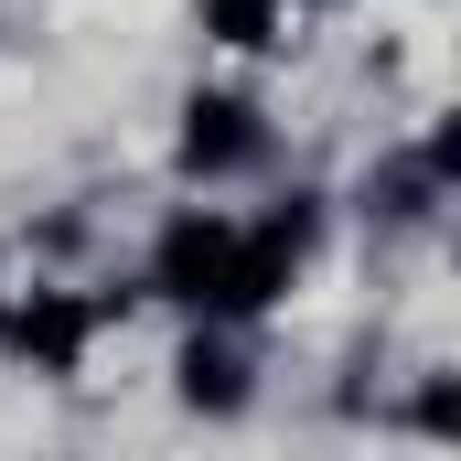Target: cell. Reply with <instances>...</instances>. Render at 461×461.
Masks as SVG:
<instances>
[{"instance_id": "obj_7", "label": "cell", "mask_w": 461, "mask_h": 461, "mask_svg": "<svg viewBox=\"0 0 461 461\" xmlns=\"http://www.w3.org/2000/svg\"><path fill=\"white\" fill-rule=\"evenodd\" d=\"M429 172H440V183H461V108L429 129Z\"/></svg>"}, {"instance_id": "obj_6", "label": "cell", "mask_w": 461, "mask_h": 461, "mask_svg": "<svg viewBox=\"0 0 461 461\" xmlns=\"http://www.w3.org/2000/svg\"><path fill=\"white\" fill-rule=\"evenodd\" d=\"M429 440H461V386H419V408H408Z\"/></svg>"}, {"instance_id": "obj_5", "label": "cell", "mask_w": 461, "mask_h": 461, "mask_svg": "<svg viewBox=\"0 0 461 461\" xmlns=\"http://www.w3.org/2000/svg\"><path fill=\"white\" fill-rule=\"evenodd\" d=\"M204 32L236 43V54H258V43H279V0H204Z\"/></svg>"}, {"instance_id": "obj_2", "label": "cell", "mask_w": 461, "mask_h": 461, "mask_svg": "<svg viewBox=\"0 0 461 461\" xmlns=\"http://www.w3.org/2000/svg\"><path fill=\"white\" fill-rule=\"evenodd\" d=\"M258 150H268V129H258L247 97H194V108H183V161H194V172H247Z\"/></svg>"}, {"instance_id": "obj_4", "label": "cell", "mask_w": 461, "mask_h": 461, "mask_svg": "<svg viewBox=\"0 0 461 461\" xmlns=\"http://www.w3.org/2000/svg\"><path fill=\"white\" fill-rule=\"evenodd\" d=\"M172 375H183V408H236V397H247V365H236L226 344H183Z\"/></svg>"}, {"instance_id": "obj_3", "label": "cell", "mask_w": 461, "mask_h": 461, "mask_svg": "<svg viewBox=\"0 0 461 461\" xmlns=\"http://www.w3.org/2000/svg\"><path fill=\"white\" fill-rule=\"evenodd\" d=\"M86 301H65V290H32V312H11V354L22 365H43V375H76V354H86Z\"/></svg>"}, {"instance_id": "obj_1", "label": "cell", "mask_w": 461, "mask_h": 461, "mask_svg": "<svg viewBox=\"0 0 461 461\" xmlns=\"http://www.w3.org/2000/svg\"><path fill=\"white\" fill-rule=\"evenodd\" d=\"M226 268H236V226H215V215H183V226L150 247V290H161V301L226 312Z\"/></svg>"}]
</instances>
